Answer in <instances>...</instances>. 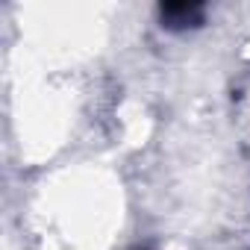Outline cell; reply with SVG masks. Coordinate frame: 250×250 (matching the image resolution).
Wrapping results in <instances>:
<instances>
[{"label":"cell","mask_w":250,"mask_h":250,"mask_svg":"<svg viewBox=\"0 0 250 250\" xmlns=\"http://www.w3.org/2000/svg\"><path fill=\"white\" fill-rule=\"evenodd\" d=\"M162 21L174 30L180 27H197L200 18H203V6L200 3H165L162 9Z\"/></svg>","instance_id":"cell-1"}]
</instances>
